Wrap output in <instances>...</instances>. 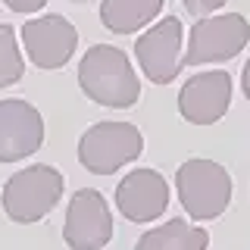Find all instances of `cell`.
Wrapping results in <instances>:
<instances>
[{
    "label": "cell",
    "mask_w": 250,
    "mask_h": 250,
    "mask_svg": "<svg viewBox=\"0 0 250 250\" xmlns=\"http://www.w3.org/2000/svg\"><path fill=\"white\" fill-rule=\"evenodd\" d=\"M175 191L194 222H213L229 209L234 185L222 163L194 156L175 169Z\"/></svg>",
    "instance_id": "obj_3"
},
{
    "label": "cell",
    "mask_w": 250,
    "mask_h": 250,
    "mask_svg": "<svg viewBox=\"0 0 250 250\" xmlns=\"http://www.w3.org/2000/svg\"><path fill=\"white\" fill-rule=\"evenodd\" d=\"M182 41L185 31L178 16L160 19L135 41V60L141 72L153 84H172L178 78V72H182Z\"/></svg>",
    "instance_id": "obj_7"
},
{
    "label": "cell",
    "mask_w": 250,
    "mask_h": 250,
    "mask_svg": "<svg viewBox=\"0 0 250 250\" xmlns=\"http://www.w3.org/2000/svg\"><path fill=\"white\" fill-rule=\"evenodd\" d=\"M250 41V25L241 13H213L191 25L188 50L182 53V66H203V62L234 60Z\"/></svg>",
    "instance_id": "obj_5"
},
{
    "label": "cell",
    "mask_w": 250,
    "mask_h": 250,
    "mask_svg": "<svg viewBox=\"0 0 250 250\" xmlns=\"http://www.w3.org/2000/svg\"><path fill=\"white\" fill-rule=\"evenodd\" d=\"M225 0H185V10L191 16H197V19H203V16H213L216 10H222Z\"/></svg>",
    "instance_id": "obj_15"
},
{
    "label": "cell",
    "mask_w": 250,
    "mask_h": 250,
    "mask_svg": "<svg viewBox=\"0 0 250 250\" xmlns=\"http://www.w3.org/2000/svg\"><path fill=\"white\" fill-rule=\"evenodd\" d=\"M231 75L225 69L191 75L178 91V113L191 125H216L231 106Z\"/></svg>",
    "instance_id": "obj_9"
},
{
    "label": "cell",
    "mask_w": 250,
    "mask_h": 250,
    "mask_svg": "<svg viewBox=\"0 0 250 250\" xmlns=\"http://www.w3.org/2000/svg\"><path fill=\"white\" fill-rule=\"evenodd\" d=\"M207 247H209V231L185 222L182 216L144 231L135 244V250H207Z\"/></svg>",
    "instance_id": "obj_12"
},
{
    "label": "cell",
    "mask_w": 250,
    "mask_h": 250,
    "mask_svg": "<svg viewBox=\"0 0 250 250\" xmlns=\"http://www.w3.org/2000/svg\"><path fill=\"white\" fill-rule=\"evenodd\" d=\"M62 188H66V178L60 169L47 166V163H35V166H25L6 178L0 203L16 225H31L57 209Z\"/></svg>",
    "instance_id": "obj_2"
},
{
    "label": "cell",
    "mask_w": 250,
    "mask_h": 250,
    "mask_svg": "<svg viewBox=\"0 0 250 250\" xmlns=\"http://www.w3.org/2000/svg\"><path fill=\"white\" fill-rule=\"evenodd\" d=\"M3 3L10 6L13 13H38V10H44L47 0H3Z\"/></svg>",
    "instance_id": "obj_16"
},
{
    "label": "cell",
    "mask_w": 250,
    "mask_h": 250,
    "mask_svg": "<svg viewBox=\"0 0 250 250\" xmlns=\"http://www.w3.org/2000/svg\"><path fill=\"white\" fill-rule=\"evenodd\" d=\"M22 75H25V60L16 44V28L0 25V88L22 82Z\"/></svg>",
    "instance_id": "obj_14"
},
{
    "label": "cell",
    "mask_w": 250,
    "mask_h": 250,
    "mask_svg": "<svg viewBox=\"0 0 250 250\" xmlns=\"http://www.w3.org/2000/svg\"><path fill=\"white\" fill-rule=\"evenodd\" d=\"M241 88H244V97L250 100V60L244 62V72H241Z\"/></svg>",
    "instance_id": "obj_17"
},
{
    "label": "cell",
    "mask_w": 250,
    "mask_h": 250,
    "mask_svg": "<svg viewBox=\"0 0 250 250\" xmlns=\"http://www.w3.org/2000/svg\"><path fill=\"white\" fill-rule=\"evenodd\" d=\"M166 0H104L100 3V22L113 35H135L160 16Z\"/></svg>",
    "instance_id": "obj_13"
},
{
    "label": "cell",
    "mask_w": 250,
    "mask_h": 250,
    "mask_svg": "<svg viewBox=\"0 0 250 250\" xmlns=\"http://www.w3.org/2000/svg\"><path fill=\"white\" fill-rule=\"evenodd\" d=\"M78 47L75 25L60 13H47L22 25V50L38 69H62Z\"/></svg>",
    "instance_id": "obj_8"
},
{
    "label": "cell",
    "mask_w": 250,
    "mask_h": 250,
    "mask_svg": "<svg viewBox=\"0 0 250 250\" xmlns=\"http://www.w3.org/2000/svg\"><path fill=\"white\" fill-rule=\"evenodd\" d=\"M69 3H88V0H69Z\"/></svg>",
    "instance_id": "obj_18"
},
{
    "label": "cell",
    "mask_w": 250,
    "mask_h": 250,
    "mask_svg": "<svg viewBox=\"0 0 250 250\" xmlns=\"http://www.w3.org/2000/svg\"><path fill=\"white\" fill-rule=\"evenodd\" d=\"M144 153V135L131 122H94L78 138V163L91 175H116Z\"/></svg>",
    "instance_id": "obj_4"
},
{
    "label": "cell",
    "mask_w": 250,
    "mask_h": 250,
    "mask_svg": "<svg viewBox=\"0 0 250 250\" xmlns=\"http://www.w3.org/2000/svg\"><path fill=\"white\" fill-rule=\"evenodd\" d=\"M62 241L69 250H104L113 241V213L100 191L82 188L72 194L62 222Z\"/></svg>",
    "instance_id": "obj_6"
},
{
    "label": "cell",
    "mask_w": 250,
    "mask_h": 250,
    "mask_svg": "<svg viewBox=\"0 0 250 250\" xmlns=\"http://www.w3.org/2000/svg\"><path fill=\"white\" fill-rule=\"evenodd\" d=\"M44 144V116L28 100H0V163L25 160Z\"/></svg>",
    "instance_id": "obj_10"
},
{
    "label": "cell",
    "mask_w": 250,
    "mask_h": 250,
    "mask_svg": "<svg viewBox=\"0 0 250 250\" xmlns=\"http://www.w3.org/2000/svg\"><path fill=\"white\" fill-rule=\"evenodd\" d=\"M169 207V182L156 169H131L116 185V209L135 225L156 222Z\"/></svg>",
    "instance_id": "obj_11"
},
{
    "label": "cell",
    "mask_w": 250,
    "mask_h": 250,
    "mask_svg": "<svg viewBox=\"0 0 250 250\" xmlns=\"http://www.w3.org/2000/svg\"><path fill=\"white\" fill-rule=\"evenodd\" d=\"M78 88L100 106L128 109L141 97V78L135 75L125 50L113 44H94L78 62Z\"/></svg>",
    "instance_id": "obj_1"
}]
</instances>
